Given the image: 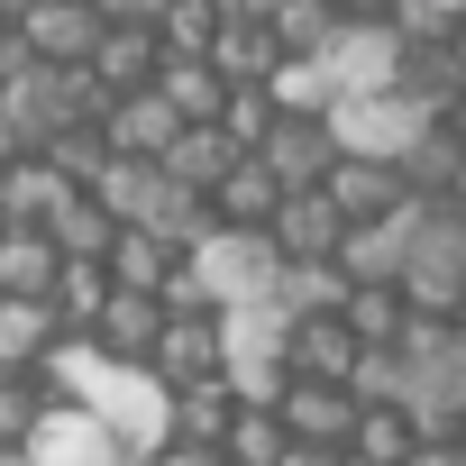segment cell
<instances>
[{
    "mask_svg": "<svg viewBox=\"0 0 466 466\" xmlns=\"http://www.w3.org/2000/svg\"><path fill=\"white\" fill-rule=\"evenodd\" d=\"M101 110H110V92L92 83V65H37V56H19L10 74H0V119L19 128L28 156H46L74 128H101Z\"/></svg>",
    "mask_w": 466,
    "mask_h": 466,
    "instance_id": "6da1fadb",
    "label": "cell"
},
{
    "mask_svg": "<svg viewBox=\"0 0 466 466\" xmlns=\"http://www.w3.org/2000/svg\"><path fill=\"white\" fill-rule=\"evenodd\" d=\"M402 411L420 439H466V339H457V320L402 329Z\"/></svg>",
    "mask_w": 466,
    "mask_h": 466,
    "instance_id": "7a4b0ae2",
    "label": "cell"
},
{
    "mask_svg": "<svg viewBox=\"0 0 466 466\" xmlns=\"http://www.w3.org/2000/svg\"><path fill=\"white\" fill-rule=\"evenodd\" d=\"M183 266L201 275L210 311H248V302H275V284H284V257H275V238H266V228H210V238H201Z\"/></svg>",
    "mask_w": 466,
    "mask_h": 466,
    "instance_id": "3957f363",
    "label": "cell"
},
{
    "mask_svg": "<svg viewBox=\"0 0 466 466\" xmlns=\"http://www.w3.org/2000/svg\"><path fill=\"white\" fill-rule=\"evenodd\" d=\"M430 128H439V119H430L411 92H366V101H339V110H329L339 156H366V165H402Z\"/></svg>",
    "mask_w": 466,
    "mask_h": 466,
    "instance_id": "277c9868",
    "label": "cell"
},
{
    "mask_svg": "<svg viewBox=\"0 0 466 466\" xmlns=\"http://www.w3.org/2000/svg\"><path fill=\"white\" fill-rule=\"evenodd\" d=\"M147 375H156L165 393L219 384V375H228V320H219V311H165V329H156V357H147Z\"/></svg>",
    "mask_w": 466,
    "mask_h": 466,
    "instance_id": "5b68a950",
    "label": "cell"
},
{
    "mask_svg": "<svg viewBox=\"0 0 466 466\" xmlns=\"http://www.w3.org/2000/svg\"><path fill=\"white\" fill-rule=\"evenodd\" d=\"M275 420H284V439H293L302 457H348L366 402H357L348 384H302V375H293V384L275 393Z\"/></svg>",
    "mask_w": 466,
    "mask_h": 466,
    "instance_id": "8992f818",
    "label": "cell"
},
{
    "mask_svg": "<svg viewBox=\"0 0 466 466\" xmlns=\"http://www.w3.org/2000/svg\"><path fill=\"white\" fill-rule=\"evenodd\" d=\"M402 56H411V46H402L393 28H357V19H348L320 65H329L339 101H366V92H402Z\"/></svg>",
    "mask_w": 466,
    "mask_h": 466,
    "instance_id": "52a82bcc",
    "label": "cell"
},
{
    "mask_svg": "<svg viewBox=\"0 0 466 466\" xmlns=\"http://www.w3.org/2000/svg\"><path fill=\"white\" fill-rule=\"evenodd\" d=\"M28 466H137L83 402H46V420H37V439H28Z\"/></svg>",
    "mask_w": 466,
    "mask_h": 466,
    "instance_id": "ba28073f",
    "label": "cell"
},
{
    "mask_svg": "<svg viewBox=\"0 0 466 466\" xmlns=\"http://www.w3.org/2000/svg\"><path fill=\"white\" fill-rule=\"evenodd\" d=\"M257 165H266L284 192H320V183L339 174V137H329V119H275V137L257 147Z\"/></svg>",
    "mask_w": 466,
    "mask_h": 466,
    "instance_id": "9c48e42d",
    "label": "cell"
},
{
    "mask_svg": "<svg viewBox=\"0 0 466 466\" xmlns=\"http://www.w3.org/2000/svg\"><path fill=\"white\" fill-rule=\"evenodd\" d=\"M275 257L284 266H339V248H348V219L329 210V192H284V210H275Z\"/></svg>",
    "mask_w": 466,
    "mask_h": 466,
    "instance_id": "30bf717a",
    "label": "cell"
},
{
    "mask_svg": "<svg viewBox=\"0 0 466 466\" xmlns=\"http://www.w3.org/2000/svg\"><path fill=\"white\" fill-rule=\"evenodd\" d=\"M19 46H28L37 65H92L101 10H92V0H37V10L19 19Z\"/></svg>",
    "mask_w": 466,
    "mask_h": 466,
    "instance_id": "8fae6325",
    "label": "cell"
},
{
    "mask_svg": "<svg viewBox=\"0 0 466 466\" xmlns=\"http://www.w3.org/2000/svg\"><path fill=\"white\" fill-rule=\"evenodd\" d=\"M183 137V119L165 110V92H128V101H110L101 110V147L110 156H128V165H165V147Z\"/></svg>",
    "mask_w": 466,
    "mask_h": 466,
    "instance_id": "7c38bea8",
    "label": "cell"
},
{
    "mask_svg": "<svg viewBox=\"0 0 466 466\" xmlns=\"http://www.w3.org/2000/svg\"><path fill=\"white\" fill-rule=\"evenodd\" d=\"M329 192V210L348 219V228H375V219H393L411 192H402V165H366V156H339V174L320 183Z\"/></svg>",
    "mask_w": 466,
    "mask_h": 466,
    "instance_id": "4fadbf2b",
    "label": "cell"
},
{
    "mask_svg": "<svg viewBox=\"0 0 466 466\" xmlns=\"http://www.w3.org/2000/svg\"><path fill=\"white\" fill-rule=\"evenodd\" d=\"M65 201H74V183L46 156H10V165H0V228H46Z\"/></svg>",
    "mask_w": 466,
    "mask_h": 466,
    "instance_id": "5bb4252c",
    "label": "cell"
},
{
    "mask_svg": "<svg viewBox=\"0 0 466 466\" xmlns=\"http://www.w3.org/2000/svg\"><path fill=\"white\" fill-rule=\"evenodd\" d=\"M156 74H165V46H156V28H101V46H92V83H101L110 101H128V92H156Z\"/></svg>",
    "mask_w": 466,
    "mask_h": 466,
    "instance_id": "9a60e30c",
    "label": "cell"
},
{
    "mask_svg": "<svg viewBox=\"0 0 466 466\" xmlns=\"http://www.w3.org/2000/svg\"><path fill=\"white\" fill-rule=\"evenodd\" d=\"M275 210H284V183L257 156H238L219 174V192H210V228H275Z\"/></svg>",
    "mask_w": 466,
    "mask_h": 466,
    "instance_id": "2e32d148",
    "label": "cell"
},
{
    "mask_svg": "<svg viewBox=\"0 0 466 466\" xmlns=\"http://www.w3.org/2000/svg\"><path fill=\"white\" fill-rule=\"evenodd\" d=\"M56 275H65V257L46 228H0V302H46Z\"/></svg>",
    "mask_w": 466,
    "mask_h": 466,
    "instance_id": "e0dca14e",
    "label": "cell"
},
{
    "mask_svg": "<svg viewBox=\"0 0 466 466\" xmlns=\"http://www.w3.org/2000/svg\"><path fill=\"white\" fill-rule=\"evenodd\" d=\"M228 420H238V393H228V384H192V393H165V430H174V448H192V457H219Z\"/></svg>",
    "mask_w": 466,
    "mask_h": 466,
    "instance_id": "ac0fdd59",
    "label": "cell"
},
{
    "mask_svg": "<svg viewBox=\"0 0 466 466\" xmlns=\"http://www.w3.org/2000/svg\"><path fill=\"white\" fill-rule=\"evenodd\" d=\"M156 92H165V110H174L183 128H219V110H228V83H219L210 56H165Z\"/></svg>",
    "mask_w": 466,
    "mask_h": 466,
    "instance_id": "d6986e66",
    "label": "cell"
},
{
    "mask_svg": "<svg viewBox=\"0 0 466 466\" xmlns=\"http://www.w3.org/2000/svg\"><path fill=\"white\" fill-rule=\"evenodd\" d=\"M156 329H165V302H156V293H110L92 348H101L110 366H147V357H156Z\"/></svg>",
    "mask_w": 466,
    "mask_h": 466,
    "instance_id": "ffe728a7",
    "label": "cell"
},
{
    "mask_svg": "<svg viewBox=\"0 0 466 466\" xmlns=\"http://www.w3.org/2000/svg\"><path fill=\"white\" fill-rule=\"evenodd\" d=\"M357 329L339 320V311H320V320H293V375L302 384H348L357 375Z\"/></svg>",
    "mask_w": 466,
    "mask_h": 466,
    "instance_id": "44dd1931",
    "label": "cell"
},
{
    "mask_svg": "<svg viewBox=\"0 0 466 466\" xmlns=\"http://www.w3.org/2000/svg\"><path fill=\"white\" fill-rule=\"evenodd\" d=\"M46 238H56V257H65V266H110V248H119V219H110L92 192H74V201L46 219Z\"/></svg>",
    "mask_w": 466,
    "mask_h": 466,
    "instance_id": "7402d4cb",
    "label": "cell"
},
{
    "mask_svg": "<svg viewBox=\"0 0 466 466\" xmlns=\"http://www.w3.org/2000/svg\"><path fill=\"white\" fill-rule=\"evenodd\" d=\"M266 28H275L284 65H320V56H329V37H339L348 19H339V0H275V19H266Z\"/></svg>",
    "mask_w": 466,
    "mask_h": 466,
    "instance_id": "603a6c76",
    "label": "cell"
},
{
    "mask_svg": "<svg viewBox=\"0 0 466 466\" xmlns=\"http://www.w3.org/2000/svg\"><path fill=\"white\" fill-rule=\"evenodd\" d=\"M110 293H119V284H110V266H65V275H56V293H46V311H56V329H65V339H92V329H101V311H110Z\"/></svg>",
    "mask_w": 466,
    "mask_h": 466,
    "instance_id": "cb8c5ba5",
    "label": "cell"
},
{
    "mask_svg": "<svg viewBox=\"0 0 466 466\" xmlns=\"http://www.w3.org/2000/svg\"><path fill=\"white\" fill-rule=\"evenodd\" d=\"M228 165H238V147H228V137H219V128H183V137H174V147H165V174H174V183H183V192H192V201H210V192H219V174H228Z\"/></svg>",
    "mask_w": 466,
    "mask_h": 466,
    "instance_id": "d4e9b609",
    "label": "cell"
},
{
    "mask_svg": "<svg viewBox=\"0 0 466 466\" xmlns=\"http://www.w3.org/2000/svg\"><path fill=\"white\" fill-rule=\"evenodd\" d=\"M284 457H293V439H284L275 402H238V420L219 439V466H284Z\"/></svg>",
    "mask_w": 466,
    "mask_h": 466,
    "instance_id": "484cf974",
    "label": "cell"
},
{
    "mask_svg": "<svg viewBox=\"0 0 466 466\" xmlns=\"http://www.w3.org/2000/svg\"><path fill=\"white\" fill-rule=\"evenodd\" d=\"M348 266H284V284H275V311L284 320H320V311H348Z\"/></svg>",
    "mask_w": 466,
    "mask_h": 466,
    "instance_id": "4316f807",
    "label": "cell"
},
{
    "mask_svg": "<svg viewBox=\"0 0 466 466\" xmlns=\"http://www.w3.org/2000/svg\"><path fill=\"white\" fill-rule=\"evenodd\" d=\"M339 320L357 329V348H402V329H411V302H402V284H357Z\"/></svg>",
    "mask_w": 466,
    "mask_h": 466,
    "instance_id": "83f0119b",
    "label": "cell"
},
{
    "mask_svg": "<svg viewBox=\"0 0 466 466\" xmlns=\"http://www.w3.org/2000/svg\"><path fill=\"white\" fill-rule=\"evenodd\" d=\"M174 266H183V257H174L165 238H147V228H119V248H110V284H119V293H165Z\"/></svg>",
    "mask_w": 466,
    "mask_h": 466,
    "instance_id": "f1b7e54d",
    "label": "cell"
},
{
    "mask_svg": "<svg viewBox=\"0 0 466 466\" xmlns=\"http://www.w3.org/2000/svg\"><path fill=\"white\" fill-rule=\"evenodd\" d=\"M457 174H466V147H457L448 128H430V137L402 156V192H411V201H448V192H457Z\"/></svg>",
    "mask_w": 466,
    "mask_h": 466,
    "instance_id": "f546056e",
    "label": "cell"
},
{
    "mask_svg": "<svg viewBox=\"0 0 466 466\" xmlns=\"http://www.w3.org/2000/svg\"><path fill=\"white\" fill-rule=\"evenodd\" d=\"M266 101H275L284 119H329V110H339V83H329V65H275Z\"/></svg>",
    "mask_w": 466,
    "mask_h": 466,
    "instance_id": "4dcf8cb0",
    "label": "cell"
},
{
    "mask_svg": "<svg viewBox=\"0 0 466 466\" xmlns=\"http://www.w3.org/2000/svg\"><path fill=\"white\" fill-rule=\"evenodd\" d=\"M348 457H357V466H411V457H420L411 411H366V420H357V439H348Z\"/></svg>",
    "mask_w": 466,
    "mask_h": 466,
    "instance_id": "1f68e13d",
    "label": "cell"
},
{
    "mask_svg": "<svg viewBox=\"0 0 466 466\" xmlns=\"http://www.w3.org/2000/svg\"><path fill=\"white\" fill-rule=\"evenodd\" d=\"M156 46H165V56H210V46H219V0H165Z\"/></svg>",
    "mask_w": 466,
    "mask_h": 466,
    "instance_id": "d6a6232c",
    "label": "cell"
},
{
    "mask_svg": "<svg viewBox=\"0 0 466 466\" xmlns=\"http://www.w3.org/2000/svg\"><path fill=\"white\" fill-rule=\"evenodd\" d=\"M46 420V384L37 375H0V448H28Z\"/></svg>",
    "mask_w": 466,
    "mask_h": 466,
    "instance_id": "836d02e7",
    "label": "cell"
},
{
    "mask_svg": "<svg viewBox=\"0 0 466 466\" xmlns=\"http://www.w3.org/2000/svg\"><path fill=\"white\" fill-rule=\"evenodd\" d=\"M348 393H357L366 411H402V348H366L357 375H348Z\"/></svg>",
    "mask_w": 466,
    "mask_h": 466,
    "instance_id": "e575fe53",
    "label": "cell"
},
{
    "mask_svg": "<svg viewBox=\"0 0 466 466\" xmlns=\"http://www.w3.org/2000/svg\"><path fill=\"white\" fill-rule=\"evenodd\" d=\"M275 119H284V110H275L266 92H228V110H219V137L238 147V156H257V147L275 137Z\"/></svg>",
    "mask_w": 466,
    "mask_h": 466,
    "instance_id": "d590c367",
    "label": "cell"
},
{
    "mask_svg": "<svg viewBox=\"0 0 466 466\" xmlns=\"http://www.w3.org/2000/svg\"><path fill=\"white\" fill-rule=\"evenodd\" d=\"M46 165H56L74 192H92V183L110 174V147H101V128H74V137H56V147H46Z\"/></svg>",
    "mask_w": 466,
    "mask_h": 466,
    "instance_id": "8d00e7d4",
    "label": "cell"
},
{
    "mask_svg": "<svg viewBox=\"0 0 466 466\" xmlns=\"http://www.w3.org/2000/svg\"><path fill=\"white\" fill-rule=\"evenodd\" d=\"M92 10H101V28H156L165 0H92Z\"/></svg>",
    "mask_w": 466,
    "mask_h": 466,
    "instance_id": "74e56055",
    "label": "cell"
},
{
    "mask_svg": "<svg viewBox=\"0 0 466 466\" xmlns=\"http://www.w3.org/2000/svg\"><path fill=\"white\" fill-rule=\"evenodd\" d=\"M393 10L402 0H339V19H357V28H393Z\"/></svg>",
    "mask_w": 466,
    "mask_h": 466,
    "instance_id": "f35d334b",
    "label": "cell"
},
{
    "mask_svg": "<svg viewBox=\"0 0 466 466\" xmlns=\"http://www.w3.org/2000/svg\"><path fill=\"white\" fill-rule=\"evenodd\" d=\"M411 466H466V439H420V457Z\"/></svg>",
    "mask_w": 466,
    "mask_h": 466,
    "instance_id": "ab89813d",
    "label": "cell"
},
{
    "mask_svg": "<svg viewBox=\"0 0 466 466\" xmlns=\"http://www.w3.org/2000/svg\"><path fill=\"white\" fill-rule=\"evenodd\" d=\"M448 65H457V83H466V19L448 28Z\"/></svg>",
    "mask_w": 466,
    "mask_h": 466,
    "instance_id": "60d3db41",
    "label": "cell"
},
{
    "mask_svg": "<svg viewBox=\"0 0 466 466\" xmlns=\"http://www.w3.org/2000/svg\"><path fill=\"white\" fill-rule=\"evenodd\" d=\"M439 128H448V137H457V147H466V92H457V101H448V119H439Z\"/></svg>",
    "mask_w": 466,
    "mask_h": 466,
    "instance_id": "b9f144b4",
    "label": "cell"
},
{
    "mask_svg": "<svg viewBox=\"0 0 466 466\" xmlns=\"http://www.w3.org/2000/svg\"><path fill=\"white\" fill-rule=\"evenodd\" d=\"M19 56H28V46H19V28H0V74H10Z\"/></svg>",
    "mask_w": 466,
    "mask_h": 466,
    "instance_id": "7bdbcfd3",
    "label": "cell"
},
{
    "mask_svg": "<svg viewBox=\"0 0 466 466\" xmlns=\"http://www.w3.org/2000/svg\"><path fill=\"white\" fill-rule=\"evenodd\" d=\"M156 466H219V457H192V448H165Z\"/></svg>",
    "mask_w": 466,
    "mask_h": 466,
    "instance_id": "ee69618b",
    "label": "cell"
},
{
    "mask_svg": "<svg viewBox=\"0 0 466 466\" xmlns=\"http://www.w3.org/2000/svg\"><path fill=\"white\" fill-rule=\"evenodd\" d=\"M28 10H37V0H0V28H19V19H28Z\"/></svg>",
    "mask_w": 466,
    "mask_h": 466,
    "instance_id": "f6af8a7d",
    "label": "cell"
},
{
    "mask_svg": "<svg viewBox=\"0 0 466 466\" xmlns=\"http://www.w3.org/2000/svg\"><path fill=\"white\" fill-rule=\"evenodd\" d=\"M430 10H439V19H466V0H430Z\"/></svg>",
    "mask_w": 466,
    "mask_h": 466,
    "instance_id": "bcb514c9",
    "label": "cell"
},
{
    "mask_svg": "<svg viewBox=\"0 0 466 466\" xmlns=\"http://www.w3.org/2000/svg\"><path fill=\"white\" fill-rule=\"evenodd\" d=\"M0 466H28V448H0Z\"/></svg>",
    "mask_w": 466,
    "mask_h": 466,
    "instance_id": "7dc6e473",
    "label": "cell"
},
{
    "mask_svg": "<svg viewBox=\"0 0 466 466\" xmlns=\"http://www.w3.org/2000/svg\"><path fill=\"white\" fill-rule=\"evenodd\" d=\"M284 466H329V457H302V448H293V457H284Z\"/></svg>",
    "mask_w": 466,
    "mask_h": 466,
    "instance_id": "c3c4849f",
    "label": "cell"
},
{
    "mask_svg": "<svg viewBox=\"0 0 466 466\" xmlns=\"http://www.w3.org/2000/svg\"><path fill=\"white\" fill-rule=\"evenodd\" d=\"M448 201H457V210H466V174H457V192H448Z\"/></svg>",
    "mask_w": 466,
    "mask_h": 466,
    "instance_id": "681fc988",
    "label": "cell"
},
{
    "mask_svg": "<svg viewBox=\"0 0 466 466\" xmlns=\"http://www.w3.org/2000/svg\"><path fill=\"white\" fill-rule=\"evenodd\" d=\"M457 339H466V311H457Z\"/></svg>",
    "mask_w": 466,
    "mask_h": 466,
    "instance_id": "f907efd6",
    "label": "cell"
}]
</instances>
